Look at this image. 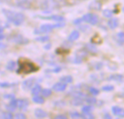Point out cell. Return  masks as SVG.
Instances as JSON below:
<instances>
[{
    "mask_svg": "<svg viewBox=\"0 0 124 119\" xmlns=\"http://www.w3.org/2000/svg\"><path fill=\"white\" fill-rule=\"evenodd\" d=\"M89 91L90 92L91 95H92L93 96H97L100 94V89H98L96 87H91L89 88Z\"/></svg>",
    "mask_w": 124,
    "mask_h": 119,
    "instance_id": "30",
    "label": "cell"
},
{
    "mask_svg": "<svg viewBox=\"0 0 124 119\" xmlns=\"http://www.w3.org/2000/svg\"><path fill=\"white\" fill-rule=\"evenodd\" d=\"M17 108V100H15V98L11 99V101H10L9 104L6 106V108L10 112L15 111Z\"/></svg>",
    "mask_w": 124,
    "mask_h": 119,
    "instance_id": "18",
    "label": "cell"
},
{
    "mask_svg": "<svg viewBox=\"0 0 124 119\" xmlns=\"http://www.w3.org/2000/svg\"><path fill=\"white\" fill-rule=\"evenodd\" d=\"M80 36V32L78 31H73L69 36H68V40L70 42H73V41H76Z\"/></svg>",
    "mask_w": 124,
    "mask_h": 119,
    "instance_id": "19",
    "label": "cell"
},
{
    "mask_svg": "<svg viewBox=\"0 0 124 119\" xmlns=\"http://www.w3.org/2000/svg\"><path fill=\"white\" fill-rule=\"evenodd\" d=\"M94 110V108L92 105H85L83 106V108H81V111L83 113H92Z\"/></svg>",
    "mask_w": 124,
    "mask_h": 119,
    "instance_id": "28",
    "label": "cell"
},
{
    "mask_svg": "<svg viewBox=\"0 0 124 119\" xmlns=\"http://www.w3.org/2000/svg\"><path fill=\"white\" fill-rule=\"evenodd\" d=\"M61 68L60 67H57V68H55L54 69H52V70H49V71H50V72H52V73H59L60 71H61Z\"/></svg>",
    "mask_w": 124,
    "mask_h": 119,
    "instance_id": "40",
    "label": "cell"
},
{
    "mask_svg": "<svg viewBox=\"0 0 124 119\" xmlns=\"http://www.w3.org/2000/svg\"><path fill=\"white\" fill-rule=\"evenodd\" d=\"M4 39V36L1 33H0V40H3Z\"/></svg>",
    "mask_w": 124,
    "mask_h": 119,
    "instance_id": "48",
    "label": "cell"
},
{
    "mask_svg": "<svg viewBox=\"0 0 124 119\" xmlns=\"http://www.w3.org/2000/svg\"><path fill=\"white\" fill-rule=\"evenodd\" d=\"M84 103V99H81V98H73V100H71L70 101V105H73V106H80L82 105Z\"/></svg>",
    "mask_w": 124,
    "mask_h": 119,
    "instance_id": "23",
    "label": "cell"
},
{
    "mask_svg": "<svg viewBox=\"0 0 124 119\" xmlns=\"http://www.w3.org/2000/svg\"><path fill=\"white\" fill-rule=\"evenodd\" d=\"M113 114L118 118H124V108L118 106H113L111 108Z\"/></svg>",
    "mask_w": 124,
    "mask_h": 119,
    "instance_id": "8",
    "label": "cell"
},
{
    "mask_svg": "<svg viewBox=\"0 0 124 119\" xmlns=\"http://www.w3.org/2000/svg\"><path fill=\"white\" fill-rule=\"evenodd\" d=\"M78 25V28H79V30L80 31H81L82 32H85V33H86V32H89V31H90V30H91V28L89 26V25Z\"/></svg>",
    "mask_w": 124,
    "mask_h": 119,
    "instance_id": "32",
    "label": "cell"
},
{
    "mask_svg": "<svg viewBox=\"0 0 124 119\" xmlns=\"http://www.w3.org/2000/svg\"><path fill=\"white\" fill-rule=\"evenodd\" d=\"M70 116L72 119H82V115L80 114L79 113L76 112V111L70 113Z\"/></svg>",
    "mask_w": 124,
    "mask_h": 119,
    "instance_id": "35",
    "label": "cell"
},
{
    "mask_svg": "<svg viewBox=\"0 0 124 119\" xmlns=\"http://www.w3.org/2000/svg\"><path fill=\"white\" fill-rule=\"evenodd\" d=\"M36 79L34 77H31L30 79H28L25 80L22 83L23 89L25 90V91H28L29 89H31L32 88L33 84L36 83Z\"/></svg>",
    "mask_w": 124,
    "mask_h": 119,
    "instance_id": "6",
    "label": "cell"
},
{
    "mask_svg": "<svg viewBox=\"0 0 124 119\" xmlns=\"http://www.w3.org/2000/svg\"><path fill=\"white\" fill-rule=\"evenodd\" d=\"M2 12L4 15L7 17V19L9 22L13 23L15 26L20 25L25 20V16L21 12H17L12 11L9 9H3Z\"/></svg>",
    "mask_w": 124,
    "mask_h": 119,
    "instance_id": "2",
    "label": "cell"
},
{
    "mask_svg": "<svg viewBox=\"0 0 124 119\" xmlns=\"http://www.w3.org/2000/svg\"><path fill=\"white\" fill-rule=\"evenodd\" d=\"M4 98H6V99H13V98H15V96L13 95H5L4 96Z\"/></svg>",
    "mask_w": 124,
    "mask_h": 119,
    "instance_id": "43",
    "label": "cell"
},
{
    "mask_svg": "<svg viewBox=\"0 0 124 119\" xmlns=\"http://www.w3.org/2000/svg\"><path fill=\"white\" fill-rule=\"evenodd\" d=\"M85 47V49L89 52V53H92V54H96L98 52V49L97 47L94 44H92V43H87L85 44L84 46Z\"/></svg>",
    "mask_w": 124,
    "mask_h": 119,
    "instance_id": "16",
    "label": "cell"
},
{
    "mask_svg": "<svg viewBox=\"0 0 124 119\" xmlns=\"http://www.w3.org/2000/svg\"><path fill=\"white\" fill-rule=\"evenodd\" d=\"M85 102L91 105H98V103L100 102V100H97L95 97H86V98L85 99Z\"/></svg>",
    "mask_w": 124,
    "mask_h": 119,
    "instance_id": "22",
    "label": "cell"
},
{
    "mask_svg": "<svg viewBox=\"0 0 124 119\" xmlns=\"http://www.w3.org/2000/svg\"><path fill=\"white\" fill-rule=\"evenodd\" d=\"M104 119H112V116L109 114V113H105V116H104Z\"/></svg>",
    "mask_w": 124,
    "mask_h": 119,
    "instance_id": "45",
    "label": "cell"
},
{
    "mask_svg": "<svg viewBox=\"0 0 124 119\" xmlns=\"http://www.w3.org/2000/svg\"><path fill=\"white\" fill-rule=\"evenodd\" d=\"M45 19H50L52 20H54V21H57V22H63L65 21V18L61 15H52V16H49V17H44Z\"/></svg>",
    "mask_w": 124,
    "mask_h": 119,
    "instance_id": "20",
    "label": "cell"
},
{
    "mask_svg": "<svg viewBox=\"0 0 124 119\" xmlns=\"http://www.w3.org/2000/svg\"><path fill=\"white\" fill-rule=\"evenodd\" d=\"M67 88V84L63 83V82H59V83H56L53 85L52 87V89L54 92H64Z\"/></svg>",
    "mask_w": 124,
    "mask_h": 119,
    "instance_id": "10",
    "label": "cell"
},
{
    "mask_svg": "<svg viewBox=\"0 0 124 119\" xmlns=\"http://www.w3.org/2000/svg\"><path fill=\"white\" fill-rule=\"evenodd\" d=\"M116 41H117V43L122 46L124 44V31H121V32H118L117 34H116Z\"/></svg>",
    "mask_w": 124,
    "mask_h": 119,
    "instance_id": "21",
    "label": "cell"
},
{
    "mask_svg": "<svg viewBox=\"0 0 124 119\" xmlns=\"http://www.w3.org/2000/svg\"><path fill=\"white\" fill-rule=\"evenodd\" d=\"M57 105H56L57 107H62L63 105H65V103L64 102H62V101H57Z\"/></svg>",
    "mask_w": 124,
    "mask_h": 119,
    "instance_id": "44",
    "label": "cell"
},
{
    "mask_svg": "<svg viewBox=\"0 0 124 119\" xmlns=\"http://www.w3.org/2000/svg\"><path fill=\"white\" fill-rule=\"evenodd\" d=\"M54 28V24H43V25H41V27L39 28V33H49V32H51Z\"/></svg>",
    "mask_w": 124,
    "mask_h": 119,
    "instance_id": "12",
    "label": "cell"
},
{
    "mask_svg": "<svg viewBox=\"0 0 124 119\" xmlns=\"http://www.w3.org/2000/svg\"><path fill=\"white\" fill-rule=\"evenodd\" d=\"M13 115L9 112H4L2 114V118L4 119H13Z\"/></svg>",
    "mask_w": 124,
    "mask_h": 119,
    "instance_id": "37",
    "label": "cell"
},
{
    "mask_svg": "<svg viewBox=\"0 0 124 119\" xmlns=\"http://www.w3.org/2000/svg\"><path fill=\"white\" fill-rule=\"evenodd\" d=\"M18 65H19V68L17 70V73L28 74L31 73L36 72L39 69V66H37L35 63H33V62L30 60H19Z\"/></svg>",
    "mask_w": 124,
    "mask_h": 119,
    "instance_id": "1",
    "label": "cell"
},
{
    "mask_svg": "<svg viewBox=\"0 0 124 119\" xmlns=\"http://www.w3.org/2000/svg\"><path fill=\"white\" fill-rule=\"evenodd\" d=\"M51 46H52V44H51L50 43H49V44H47L44 47V48H45V49H49L51 48Z\"/></svg>",
    "mask_w": 124,
    "mask_h": 119,
    "instance_id": "47",
    "label": "cell"
},
{
    "mask_svg": "<svg viewBox=\"0 0 124 119\" xmlns=\"http://www.w3.org/2000/svg\"><path fill=\"white\" fill-rule=\"evenodd\" d=\"M32 0H17L16 1V5L23 9H28L31 7Z\"/></svg>",
    "mask_w": 124,
    "mask_h": 119,
    "instance_id": "7",
    "label": "cell"
},
{
    "mask_svg": "<svg viewBox=\"0 0 124 119\" xmlns=\"http://www.w3.org/2000/svg\"><path fill=\"white\" fill-rule=\"evenodd\" d=\"M3 1H6V2H9V1H11V0H3Z\"/></svg>",
    "mask_w": 124,
    "mask_h": 119,
    "instance_id": "50",
    "label": "cell"
},
{
    "mask_svg": "<svg viewBox=\"0 0 124 119\" xmlns=\"http://www.w3.org/2000/svg\"><path fill=\"white\" fill-rule=\"evenodd\" d=\"M108 81H116V82H124V76L122 74H119V73H114L110 75L108 79Z\"/></svg>",
    "mask_w": 124,
    "mask_h": 119,
    "instance_id": "13",
    "label": "cell"
},
{
    "mask_svg": "<svg viewBox=\"0 0 124 119\" xmlns=\"http://www.w3.org/2000/svg\"><path fill=\"white\" fill-rule=\"evenodd\" d=\"M42 95L45 97H48L52 95V90L50 89H44L41 91Z\"/></svg>",
    "mask_w": 124,
    "mask_h": 119,
    "instance_id": "34",
    "label": "cell"
},
{
    "mask_svg": "<svg viewBox=\"0 0 124 119\" xmlns=\"http://www.w3.org/2000/svg\"><path fill=\"white\" fill-rule=\"evenodd\" d=\"M32 100H33V103H35L36 104H39V105L44 104V102H45L44 99L42 97H41V96H38V95H34L33 97V98H32Z\"/></svg>",
    "mask_w": 124,
    "mask_h": 119,
    "instance_id": "25",
    "label": "cell"
},
{
    "mask_svg": "<svg viewBox=\"0 0 124 119\" xmlns=\"http://www.w3.org/2000/svg\"><path fill=\"white\" fill-rule=\"evenodd\" d=\"M89 9L94 11H100L102 9V3L96 0L92 1L89 5Z\"/></svg>",
    "mask_w": 124,
    "mask_h": 119,
    "instance_id": "15",
    "label": "cell"
},
{
    "mask_svg": "<svg viewBox=\"0 0 124 119\" xmlns=\"http://www.w3.org/2000/svg\"><path fill=\"white\" fill-rule=\"evenodd\" d=\"M28 101L25 99H19L17 100V106L19 109L25 111L28 107Z\"/></svg>",
    "mask_w": 124,
    "mask_h": 119,
    "instance_id": "14",
    "label": "cell"
},
{
    "mask_svg": "<svg viewBox=\"0 0 124 119\" xmlns=\"http://www.w3.org/2000/svg\"><path fill=\"white\" fill-rule=\"evenodd\" d=\"M115 89V87L113 86V85H105L104 87H102V90L104 91V92H112Z\"/></svg>",
    "mask_w": 124,
    "mask_h": 119,
    "instance_id": "33",
    "label": "cell"
},
{
    "mask_svg": "<svg viewBox=\"0 0 124 119\" xmlns=\"http://www.w3.org/2000/svg\"><path fill=\"white\" fill-rule=\"evenodd\" d=\"M50 38L49 36H39L36 37L35 39L36 41H40V42H47L48 41H49Z\"/></svg>",
    "mask_w": 124,
    "mask_h": 119,
    "instance_id": "31",
    "label": "cell"
},
{
    "mask_svg": "<svg viewBox=\"0 0 124 119\" xmlns=\"http://www.w3.org/2000/svg\"><path fill=\"white\" fill-rule=\"evenodd\" d=\"M14 118L16 119H26V116H25L24 113H16V114L14 116Z\"/></svg>",
    "mask_w": 124,
    "mask_h": 119,
    "instance_id": "38",
    "label": "cell"
},
{
    "mask_svg": "<svg viewBox=\"0 0 124 119\" xmlns=\"http://www.w3.org/2000/svg\"><path fill=\"white\" fill-rule=\"evenodd\" d=\"M41 87L39 84H36L32 88L31 93L33 95H37L41 92Z\"/></svg>",
    "mask_w": 124,
    "mask_h": 119,
    "instance_id": "26",
    "label": "cell"
},
{
    "mask_svg": "<svg viewBox=\"0 0 124 119\" xmlns=\"http://www.w3.org/2000/svg\"><path fill=\"white\" fill-rule=\"evenodd\" d=\"M40 9L45 12H50L57 7L56 0H40Z\"/></svg>",
    "mask_w": 124,
    "mask_h": 119,
    "instance_id": "3",
    "label": "cell"
},
{
    "mask_svg": "<svg viewBox=\"0 0 124 119\" xmlns=\"http://www.w3.org/2000/svg\"><path fill=\"white\" fill-rule=\"evenodd\" d=\"M55 119H67V116L65 115H57L55 117Z\"/></svg>",
    "mask_w": 124,
    "mask_h": 119,
    "instance_id": "42",
    "label": "cell"
},
{
    "mask_svg": "<svg viewBox=\"0 0 124 119\" xmlns=\"http://www.w3.org/2000/svg\"><path fill=\"white\" fill-rule=\"evenodd\" d=\"M6 47H7V45H6L5 44H4L3 42H0V49H4Z\"/></svg>",
    "mask_w": 124,
    "mask_h": 119,
    "instance_id": "46",
    "label": "cell"
},
{
    "mask_svg": "<svg viewBox=\"0 0 124 119\" xmlns=\"http://www.w3.org/2000/svg\"><path fill=\"white\" fill-rule=\"evenodd\" d=\"M15 67H16V63H15V62H14L13 60H10V61L7 63V66H6L7 69L8 71H14L15 68Z\"/></svg>",
    "mask_w": 124,
    "mask_h": 119,
    "instance_id": "29",
    "label": "cell"
},
{
    "mask_svg": "<svg viewBox=\"0 0 124 119\" xmlns=\"http://www.w3.org/2000/svg\"><path fill=\"white\" fill-rule=\"evenodd\" d=\"M108 25L111 30L116 29L119 25V19L118 17H112L108 22Z\"/></svg>",
    "mask_w": 124,
    "mask_h": 119,
    "instance_id": "11",
    "label": "cell"
},
{
    "mask_svg": "<svg viewBox=\"0 0 124 119\" xmlns=\"http://www.w3.org/2000/svg\"><path fill=\"white\" fill-rule=\"evenodd\" d=\"M34 115L36 118L38 119H43V118H46L47 117L48 114L47 113L44 111L43 109L41 108H37L34 111Z\"/></svg>",
    "mask_w": 124,
    "mask_h": 119,
    "instance_id": "17",
    "label": "cell"
},
{
    "mask_svg": "<svg viewBox=\"0 0 124 119\" xmlns=\"http://www.w3.org/2000/svg\"><path fill=\"white\" fill-rule=\"evenodd\" d=\"M3 31H4V28L1 26H0V33H1Z\"/></svg>",
    "mask_w": 124,
    "mask_h": 119,
    "instance_id": "49",
    "label": "cell"
},
{
    "mask_svg": "<svg viewBox=\"0 0 124 119\" xmlns=\"http://www.w3.org/2000/svg\"><path fill=\"white\" fill-rule=\"evenodd\" d=\"M113 11H112L110 9H105L102 11V15L105 17L106 18H110L113 15Z\"/></svg>",
    "mask_w": 124,
    "mask_h": 119,
    "instance_id": "27",
    "label": "cell"
},
{
    "mask_svg": "<svg viewBox=\"0 0 124 119\" xmlns=\"http://www.w3.org/2000/svg\"><path fill=\"white\" fill-rule=\"evenodd\" d=\"M12 84H9L8 82H1L0 83V87H3V88H6V87H9L10 86H12Z\"/></svg>",
    "mask_w": 124,
    "mask_h": 119,
    "instance_id": "39",
    "label": "cell"
},
{
    "mask_svg": "<svg viewBox=\"0 0 124 119\" xmlns=\"http://www.w3.org/2000/svg\"><path fill=\"white\" fill-rule=\"evenodd\" d=\"M10 41H12V42H14L17 44H26L28 43V39H26L25 37H24L21 34L12 35L10 39Z\"/></svg>",
    "mask_w": 124,
    "mask_h": 119,
    "instance_id": "5",
    "label": "cell"
},
{
    "mask_svg": "<svg viewBox=\"0 0 124 119\" xmlns=\"http://www.w3.org/2000/svg\"><path fill=\"white\" fill-rule=\"evenodd\" d=\"M82 22H83L82 18H78V19H76V20L73 21V23H74L75 25H79V24H81Z\"/></svg>",
    "mask_w": 124,
    "mask_h": 119,
    "instance_id": "41",
    "label": "cell"
},
{
    "mask_svg": "<svg viewBox=\"0 0 124 119\" xmlns=\"http://www.w3.org/2000/svg\"><path fill=\"white\" fill-rule=\"evenodd\" d=\"M82 119H94V116L92 113H82Z\"/></svg>",
    "mask_w": 124,
    "mask_h": 119,
    "instance_id": "36",
    "label": "cell"
},
{
    "mask_svg": "<svg viewBox=\"0 0 124 119\" xmlns=\"http://www.w3.org/2000/svg\"><path fill=\"white\" fill-rule=\"evenodd\" d=\"M81 18H82L83 22L89 23L92 25H95L99 22L98 15L94 13H86Z\"/></svg>",
    "mask_w": 124,
    "mask_h": 119,
    "instance_id": "4",
    "label": "cell"
},
{
    "mask_svg": "<svg viewBox=\"0 0 124 119\" xmlns=\"http://www.w3.org/2000/svg\"><path fill=\"white\" fill-rule=\"evenodd\" d=\"M60 81L61 82H63L65 84H70L73 81V77L71 76L68 75V76H63L60 77Z\"/></svg>",
    "mask_w": 124,
    "mask_h": 119,
    "instance_id": "24",
    "label": "cell"
},
{
    "mask_svg": "<svg viewBox=\"0 0 124 119\" xmlns=\"http://www.w3.org/2000/svg\"><path fill=\"white\" fill-rule=\"evenodd\" d=\"M69 94H70V96L72 97L73 98H81V99L85 100L87 97V95L84 92L80 90H73Z\"/></svg>",
    "mask_w": 124,
    "mask_h": 119,
    "instance_id": "9",
    "label": "cell"
}]
</instances>
